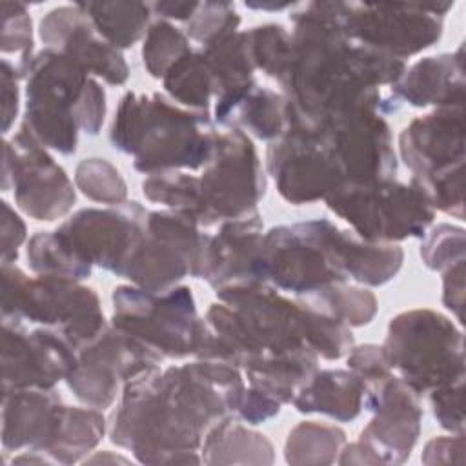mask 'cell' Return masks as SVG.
<instances>
[{
  "instance_id": "cell-2",
  "label": "cell",
  "mask_w": 466,
  "mask_h": 466,
  "mask_svg": "<svg viewBox=\"0 0 466 466\" xmlns=\"http://www.w3.org/2000/svg\"><path fill=\"white\" fill-rule=\"evenodd\" d=\"M109 137L115 149L135 157V169L157 175L208 166L217 131L206 111L180 109L158 93H126Z\"/></svg>"
},
{
  "instance_id": "cell-44",
  "label": "cell",
  "mask_w": 466,
  "mask_h": 466,
  "mask_svg": "<svg viewBox=\"0 0 466 466\" xmlns=\"http://www.w3.org/2000/svg\"><path fill=\"white\" fill-rule=\"evenodd\" d=\"M18 73L7 58L2 60V100H4V133L9 131L11 122L18 113Z\"/></svg>"
},
{
  "instance_id": "cell-31",
  "label": "cell",
  "mask_w": 466,
  "mask_h": 466,
  "mask_svg": "<svg viewBox=\"0 0 466 466\" xmlns=\"http://www.w3.org/2000/svg\"><path fill=\"white\" fill-rule=\"evenodd\" d=\"M27 260L29 266L40 275L53 277H67V279H86L91 275V268L84 266L60 240V237L53 231L36 233L27 246Z\"/></svg>"
},
{
  "instance_id": "cell-24",
  "label": "cell",
  "mask_w": 466,
  "mask_h": 466,
  "mask_svg": "<svg viewBox=\"0 0 466 466\" xmlns=\"http://www.w3.org/2000/svg\"><path fill=\"white\" fill-rule=\"evenodd\" d=\"M366 397V384L353 371L324 370L297 391L293 404L302 413H324L337 420H353Z\"/></svg>"
},
{
  "instance_id": "cell-34",
  "label": "cell",
  "mask_w": 466,
  "mask_h": 466,
  "mask_svg": "<svg viewBox=\"0 0 466 466\" xmlns=\"http://www.w3.org/2000/svg\"><path fill=\"white\" fill-rule=\"evenodd\" d=\"M313 297V306L331 313L348 326L368 324L377 313V300L373 293L355 286H344L342 282L333 284Z\"/></svg>"
},
{
  "instance_id": "cell-38",
  "label": "cell",
  "mask_w": 466,
  "mask_h": 466,
  "mask_svg": "<svg viewBox=\"0 0 466 466\" xmlns=\"http://www.w3.org/2000/svg\"><path fill=\"white\" fill-rule=\"evenodd\" d=\"M420 257L430 269L444 271L464 260V229L451 224H439L420 248Z\"/></svg>"
},
{
  "instance_id": "cell-15",
  "label": "cell",
  "mask_w": 466,
  "mask_h": 466,
  "mask_svg": "<svg viewBox=\"0 0 466 466\" xmlns=\"http://www.w3.org/2000/svg\"><path fill=\"white\" fill-rule=\"evenodd\" d=\"M75 351L76 362L66 380L73 393L93 408H107L120 380L126 382L162 360L146 344L116 328H104Z\"/></svg>"
},
{
  "instance_id": "cell-43",
  "label": "cell",
  "mask_w": 466,
  "mask_h": 466,
  "mask_svg": "<svg viewBox=\"0 0 466 466\" xmlns=\"http://www.w3.org/2000/svg\"><path fill=\"white\" fill-rule=\"evenodd\" d=\"M4 209V233H2V264L13 262L18 257V246L25 238V226L20 217L9 208L7 202H2Z\"/></svg>"
},
{
  "instance_id": "cell-25",
  "label": "cell",
  "mask_w": 466,
  "mask_h": 466,
  "mask_svg": "<svg viewBox=\"0 0 466 466\" xmlns=\"http://www.w3.org/2000/svg\"><path fill=\"white\" fill-rule=\"evenodd\" d=\"M340 264L346 279L368 286H380L393 279L402 266L404 253L395 244L366 242L350 231H340Z\"/></svg>"
},
{
  "instance_id": "cell-35",
  "label": "cell",
  "mask_w": 466,
  "mask_h": 466,
  "mask_svg": "<svg viewBox=\"0 0 466 466\" xmlns=\"http://www.w3.org/2000/svg\"><path fill=\"white\" fill-rule=\"evenodd\" d=\"M75 180L78 189L91 200L102 204H124L127 187L120 171L104 158H86L78 164Z\"/></svg>"
},
{
  "instance_id": "cell-19",
  "label": "cell",
  "mask_w": 466,
  "mask_h": 466,
  "mask_svg": "<svg viewBox=\"0 0 466 466\" xmlns=\"http://www.w3.org/2000/svg\"><path fill=\"white\" fill-rule=\"evenodd\" d=\"M40 36L87 73L102 76L111 86H120L129 76V67L120 51L96 33L78 4L49 11L40 22Z\"/></svg>"
},
{
  "instance_id": "cell-17",
  "label": "cell",
  "mask_w": 466,
  "mask_h": 466,
  "mask_svg": "<svg viewBox=\"0 0 466 466\" xmlns=\"http://www.w3.org/2000/svg\"><path fill=\"white\" fill-rule=\"evenodd\" d=\"M364 408L375 417L355 444L362 451L359 462H402L410 457L420 430L419 393L400 377L390 375L366 388Z\"/></svg>"
},
{
  "instance_id": "cell-39",
  "label": "cell",
  "mask_w": 466,
  "mask_h": 466,
  "mask_svg": "<svg viewBox=\"0 0 466 466\" xmlns=\"http://www.w3.org/2000/svg\"><path fill=\"white\" fill-rule=\"evenodd\" d=\"M462 380L441 386L431 393V408L439 424L450 431H464V410H462Z\"/></svg>"
},
{
  "instance_id": "cell-18",
  "label": "cell",
  "mask_w": 466,
  "mask_h": 466,
  "mask_svg": "<svg viewBox=\"0 0 466 466\" xmlns=\"http://www.w3.org/2000/svg\"><path fill=\"white\" fill-rule=\"evenodd\" d=\"M76 362L75 346L56 329L27 333L22 324L4 322V390H53Z\"/></svg>"
},
{
  "instance_id": "cell-12",
  "label": "cell",
  "mask_w": 466,
  "mask_h": 466,
  "mask_svg": "<svg viewBox=\"0 0 466 466\" xmlns=\"http://www.w3.org/2000/svg\"><path fill=\"white\" fill-rule=\"evenodd\" d=\"M446 4H355L342 2L340 24L351 42L399 60L433 46L442 35Z\"/></svg>"
},
{
  "instance_id": "cell-6",
  "label": "cell",
  "mask_w": 466,
  "mask_h": 466,
  "mask_svg": "<svg viewBox=\"0 0 466 466\" xmlns=\"http://www.w3.org/2000/svg\"><path fill=\"white\" fill-rule=\"evenodd\" d=\"M382 350L390 368L419 395L464 379L462 331L437 311L413 309L391 319Z\"/></svg>"
},
{
  "instance_id": "cell-22",
  "label": "cell",
  "mask_w": 466,
  "mask_h": 466,
  "mask_svg": "<svg viewBox=\"0 0 466 466\" xmlns=\"http://www.w3.org/2000/svg\"><path fill=\"white\" fill-rule=\"evenodd\" d=\"M395 100H406L415 107L439 106L459 107L464 102L462 47L457 53L426 56L415 62L391 86Z\"/></svg>"
},
{
  "instance_id": "cell-28",
  "label": "cell",
  "mask_w": 466,
  "mask_h": 466,
  "mask_svg": "<svg viewBox=\"0 0 466 466\" xmlns=\"http://www.w3.org/2000/svg\"><path fill=\"white\" fill-rule=\"evenodd\" d=\"M206 462H271L273 448L269 441L246 430L233 419L218 420L204 441Z\"/></svg>"
},
{
  "instance_id": "cell-9",
  "label": "cell",
  "mask_w": 466,
  "mask_h": 466,
  "mask_svg": "<svg viewBox=\"0 0 466 466\" xmlns=\"http://www.w3.org/2000/svg\"><path fill=\"white\" fill-rule=\"evenodd\" d=\"M326 204L366 242L424 237L435 217L417 184L408 186L393 178L346 182L326 198Z\"/></svg>"
},
{
  "instance_id": "cell-10",
  "label": "cell",
  "mask_w": 466,
  "mask_h": 466,
  "mask_svg": "<svg viewBox=\"0 0 466 466\" xmlns=\"http://www.w3.org/2000/svg\"><path fill=\"white\" fill-rule=\"evenodd\" d=\"M264 171L253 142L240 129L217 131L215 155L198 177V224L249 217L264 197Z\"/></svg>"
},
{
  "instance_id": "cell-3",
  "label": "cell",
  "mask_w": 466,
  "mask_h": 466,
  "mask_svg": "<svg viewBox=\"0 0 466 466\" xmlns=\"http://www.w3.org/2000/svg\"><path fill=\"white\" fill-rule=\"evenodd\" d=\"M60 51L46 49L27 69V107L22 131L62 155L76 151L78 131L96 135L106 116L104 89Z\"/></svg>"
},
{
  "instance_id": "cell-33",
  "label": "cell",
  "mask_w": 466,
  "mask_h": 466,
  "mask_svg": "<svg viewBox=\"0 0 466 466\" xmlns=\"http://www.w3.org/2000/svg\"><path fill=\"white\" fill-rule=\"evenodd\" d=\"M189 51L187 36L180 29L167 20H157L149 25L144 40V67L153 78H164L167 69Z\"/></svg>"
},
{
  "instance_id": "cell-14",
  "label": "cell",
  "mask_w": 466,
  "mask_h": 466,
  "mask_svg": "<svg viewBox=\"0 0 466 466\" xmlns=\"http://www.w3.org/2000/svg\"><path fill=\"white\" fill-rule=\"evenodd\" d=\"M147 213L138 202H124L109 209H82L55 233L84 266L96 264L126 277L144 235Z\"/></svg>"
},
{
  "instance_id": "cell-1",
  "label": "cell",
  "mask_w": 466,
  "mask_h": 466,
  "mask_svg": "<svg viewBox=\"0 0 466 466\" xmlns=\"http://www.w3.org/2000/svg\"><path fill=\"white\" fill-rule=\"evenodd\" d=\"M244 391L238 370L220 360L144 370L124 384L111 441L140 462H198L202 433L237 413Z\"/></svg>"
},
{
  "instance_id": "cell-32",
  "label": "cell",
  "mask_w": 466,
  "mask_h": 466,
  "mask_svg": "<svg viewBox=\"0 0 466 466\" xmlns=\"http://www.w3.org/2000/svg\"><path fill=\"white\" fill-rule=\"evenodd\" d=\"M244 33L253 67L280 80L291 53V33L277 24L258 25Z\"/></svg>"
},
{
  "instance_id": "cell-30",
  "label": "cell",
  "mask_w": 466,
  "mask_h": 466,
  "mask_svg": "<svg viewBox=\"0 0 466 466\" xmlns=\"http://www.w3.org/2000/svg\"><path fill=\"white\" fill-rule=\"evenodd\" d=\"M344 431L337 426L313 420L300 422L288 435L286 461L293 464L331 462L344 444Z\"/></svg>"
},
{
  "instance_id": "cell-40",
  "label": "cell",
  "mask_w": 466,
  "mask_h": 466,
  "mask_svg": "<svg viewBox=\"0 0 466 466\" xmlns=\"http://www.w3.org/2000/svg\"><path fill=\"white\" fill-rule=\"evenodd\" d=\"M348 368L362 379L366 388L379 384L386 377L391 375V368L386 360L384 350L375 344H366L359 348H351L348 355Z\"/></svg>"
},
{
  "instance_id": "cell-46",
  "label": "cell",
  "mask_w": 466,
  "mask_h": 466,
  "mask_svg": "<svg viewBox=\"0 0 466 466\" xmlns=\"http://www.w3.org/2000/svg\"><path fill=\"white\" fill-rule=\"evenodd\" d=\"M151 11H155L162 18H175V20H189L198 7V2H155L149 4Z\"/></svg>"
},
{
  "instance_id": "cell-8",
  "label": "cell",
  "mask_w": 466,
  "mask_h": 466,
  "mask_svg": "<svg viewBox=\"0 0 466 466\" xmlns=\"http://www.w3.org/2000/svg\"><path fill=\"white\" fill-rule=\"evenodd\" d=\"M113 328L164 357H198L206 340V320L197 315L191 289L173 286L147 291L120 286L113 291Z\"/></svg>"
},
{
  "instance_id": "cell-13",
  "label": "cell",
  "mask_w": 466,
  "mask_h": 466,
  "mask_svg": "<svg viewBox=\"0 0 466 466\" xmlns=\"http://www.w3.org/2000/svg\"><path fill=\"white\" fill-rule=\"evenodd\" d=\"M197 226L177 211L147 213L146 229L129 260L126 279L142 289L164 291L186 275L195 277L208 240Z\"/></svg>"
},
{
  "instance_id": "cell-36",
  "label": "cell",
  "mask_w": 466,
  "mask_h": 466,
  "mask_svg": "<svg viewBox=\"0 0 466 466\" xmlns=\"http://www.w3.org/2000/svg\"><path fill=\"white\" fill-rule=\"evenodd\" d=\"M240 16L233 4L228 2H202L193 16L186 22V35L202 46H208L222 36L237 31Z\"/></svg>"
},
{
  "instance_id": "cell-16",
  "label": "cell",
  "mask_w": 466,
  "mask_h": 466,
  "mask_svg": "<svg viewBox=\"0 0 466 466\" xmlns=\"http://www.w3.org/2000/svg\"><path fill=\"white\" fill-rule=\"evenodd\" d=\"M9 182L20 209L36 220H55L75 204V189L66 171L22 129L4 144V191Z\"/></svg>"
},
{
  "instance_id": "cell-37",
  "label": "cell",
  "mask_w": 466,
  "mask_h": 466,
  "mask_svg": "<svg viewBox=\"0 0 466 466\" xmlns=\"http://www.w3.org/2000/svg\"><path fill=\"white\" fill-rule=\"evenodd\" d=\"M2 51L18 55L16 73L18 76H25L31 66V47H33V35H31V16L27 9L20 2H2Z\"/></svg>"
},
{
  "instance_id": "cell-5",
  "label": "cell",
  "mask_w": 466,
  "mask_h": 466,
  "mask_svg": "<svg viewBox=\"0 0 466 466\" xmlns=\"http://www.w3.org/2000/svg\"><path fill=\"white\" fill-rule=\"evenodd\" d=\"M2 271L4 322L22 324L29 320L55 328L75 350L106 328L96 293L75 279L53 275L27 279L11 262L2 264Z\"/></svg>"
},
{
  "instance_id": "cell-27",
  "label": "cell",
  "mask_w": 466,
  "mask_h": 466,
  "mask_svg": "<svg viewBox=\"0 0 466 466\" xmlns=\"http://www.w3.org/2000/svg\"><path fill=\"white\" fill-rule=\"evenodd\" d=\"M106 420L96 410H80L64 406L58 426L42 453H47L53 462H76L104 435Z\"/></svg>"
},
{
  "instance_id": "cell-26",
  "label": "cell",
  "mask_w": 466,
  "mask_h": 466,
  "mask_svg": "<svg viewBox=\"0 0 466 466\" xmlns=\"http://www.w3.org/2000/svg\"><path fill=\"white\" fill-rule=\"evenodd\" d=\"M96 33L116 49L131 47L144 33L151 5L144 2H78Z\"/></svg>"
},
{
  "instance_id": "cell-20",
  "label": "cell",
  "mask_w": 466,
  "mask_h": 466,
  "mask_svg": "<svg viewBox=\"0 0 466 466\" xmlns=\"http://www.w3.org/2000/svg\"><path fill=\"white\" fill-rule=\"evenodd\" d=\"M262 237L258 213L224 222L215 237L208 235L195 277L206 279L215 289L262 282L258 271Z\"/></svg>"
},
{
  "instance_id": "cell-41",
  "label": "cell",
  "mask_w": 466,
  "mask_h": 466,
  "mask_svg": "<svg viewBox=\"0 0 466 466\" xmlns=\"http://www.w3.org/2000/svg\"><path fill=\"white\" fill-rule=\"evenodd\" d=\"M280 411V402L277 399H273L271 395L257 390V388H249L244 391V397L238 404L237 415L244 420H248L249 424H258L268 420L269 417L277 415Z\"/></svg>"
},
{
  "instance_id": "cell-7",
  "label": "cell",
  "mask_w": 466,
  "mask_h": 466,
  "mask_svg": "<svg viewBox=\"0 0 466 466\" xmlns=\"http://www.w3.org/2000/svg\"><path fill=\"white\" fill-rule=\"evenodd\" d=\"M339 235L340 229L326 218L271 228L262 237L258 257L262 282L308 297L344 282Z\"/></svg>"
},
{
  "instance_id": "cell-4",
  "label": "cell",
  "mask_w": 466,
  "mask_h": 466,
  "mask_svg": "<svg viewBox=\"0 0 466 466\" xmlns=\"http://www.w3.org/2000/svg\"><path fill=\"white\" fill-rule=\"evenodd\" d=\"M400 157L433 209L464 218V109L439 107L404 127Z\"/></svg>"
},
{
  "instance_id": "cell-11",
  "label": "cell",
  "mask_w": 466,
  "mask_h": 466,
  "mask_svg": "<svg viewBox=\"0 0 466 466\" xmlns=\"http://www.w3.org/2000/svg\"><path fill=\"white\" fill-rule=\"evenodd\" d=\"M268 169L279 193L291 204L328 198L348 182L339 151L320 126L291 124L269 146Z\"/></svg>"
},
{
  "instance_id": "cell-23",
  "label": "cell",
  "mask_w": 466,
  "mask_h": 466,
  "mask_svg": "<svg viewBox=\"0 0 466 466\" xmlns=\"http://www.w3.org/2000/svg\"><path fill=\"white\" fill-rule=\"evenodd\" d=\"M215 118L218 124L244 129L262 140H277L291 126L286 96L257 84L231 100L218 102Z\"/></svg>"
},
{
  "instance_id": "cell-29",
  "label": "cell",
  "mask_w": 466,
  "mask_h": 466,
  "mask_svg": "<svg viewBox=\"0 0 466 466\" xmlns=\"http://www.w3.org/2000/svg\"><path fill=\"white\" fill-rule=\"evenodd\" d=\"M162 80L173 100L208 113L211 96H215V80L202 51L186 53L167 69Z\"/></svg>"
},
{
  "instance_id": "cell-45",
  "label": "cell",
  "mask_w": 466,
  "mask_h": 466,
  "mask_svg": "<svg viewBox=\"0 0 466 466\" xmlns=\"http://www.w3.org/2000/svg\"><path fill=\"white\" fill-rule=\"evenodd\" d=\"M450 450H464L462 433H457L455 437H439V439H433L431 442H428L422 461L428 464H435V462H459L461 464V461L457 457L448 453Z\"/></svg>"
},
{
  "instance_id": "cell-42",
  "label": "cell",
  "mask_w": 466,
  "mask_h": 466,
  "mask_svg": "<svg viewBox=\"0 0 466 466\" xmlns=\"http://www.w3.org/2000/svg\"><path fill=\"white\" fill-rule=\"evenodd\" d=\"M442 300L448 309H451L459 322H462V308H464V260L444 269L442 280Z\"/></svg>"
},
{
  "instance_id": "cell-21",
  "label": "cell",
  "mask_w": 466,
  "mask_h": 466,
  "mask_svg": "<svg viewBox=\"0 0 466 466\" xmlns=\"http://www.w3.org/2000/svg\"><path fill=\"white\" fill-rule=\"evenodd\" d=\"M62 410L64 404L53 390H4V446H29L42 453Z\"/></svg>"
}]
</instances>
